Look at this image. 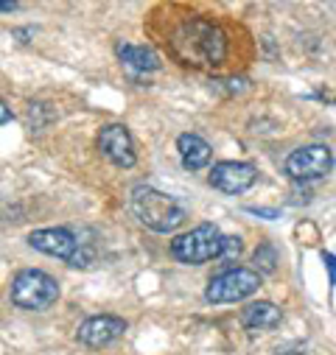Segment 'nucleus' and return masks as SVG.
I'll return each mask as SVG.
<instances>
[{
	"label": "nucleus",
	"mask_w": 336,
	"mask_h": 355,
	"mask_svg": "<svg viewBox=\"0 0 336 355\" xmlns=\"http://www.w3.org/2000/svg\"><path fill=\"white\" fill-rule=\"evenodd\" d=\"M9 297L23 311H45L59 300V283L40 269H23L15 275Z\"/></svg>",
	"instance_id": "obj_3"
},
{
	"label": "nucleus",
	"mask_w": 336,
	"mask_h": 355,
	"mask_svg": "<svg viewBox=\"0 0 336 355\" xmlns=\"http://www.w3.org/2000/svg\"><path fill=\"white\" fill-rule=\"evenodd\" d=\"M246 213H252V216H264V218H278V216H280L278 210H267V207H246Z\"/></svg>",
	"instance_id": "obj_17"
},
{
	"label": "nucleus",
	"mask_w": 336,
	"mask_h": 355,
	"mask_svg": "<svg viewBox=\"0 0 336 355\" xmlns=\"http://www.w3.org/2000/svg\"><path fill=\"white\" fill-rule=\"evenodd\" d=\"M330 168H333V151L328 146H322V143H311V146L294 148L283 162L286 176L294 180V182L322 180L325 173H330Z\"/></svg>",
	"instance_id": "obj_6"
},
{
	"label": "nucleus",
	"mask_w": 336,
	"mask_h": 355,
	"mask_svg": "<svg viewBox=\"0 0 336 355\" xmlns=\"http://www.w3.org/2000/svg\"><path fill=\"white\" fill-rule=\"evenodd\" d=\"M322 260L328 263V272H330V283H336V257H333V254H322Z\"/></svg>",
	"instance_id": "obj_19"
},
{
	"label": "nucleus",
	"mask_w": 336,
	"mask_h": 355,
	"mask_svg": "<svg viewBox=\"0 0 336 355\" xmlns=\"http://www.w3.org/2000/svg\"><path fill=\"white\" fill-rule=\"evenodd\" d=\"M171 48L180 62L194 67H219L227 59V37L224 31L202 17L185 20L171 34Z\"/></svg>",
	"instance_id": "obj_1"
},
{
	"label": "nucleus",
	"mask_w": 336,
	"mask_h": 355,
	"mask_svg": "<svg viewBox=\"0 0 336 355\" xmlns=\"http://www.w3.org/2000/svg\"><path fill=\"white\" fill-rule=\"evenodd\" d=\"M208 182H210L216 191L235 196V193L249 191L252 185L258 182V168H255V165H249V162L224 159V162H216V165L210 168Z\"/></svg>",
	"instance_id": "obj_7"
},
{
	"label": "nucleus",
	"mask_w": 336,
	"mask_h": 355,
	"mask_svg": "<svg viewBox=\"0 0 336 355\" xmlns=\"http://www.w3.org/2000/svg\"><path fill=\"white\" fill-rule=\"evenodd\" d=\"M124 333H126V319L112 316V313H101V316L84 319L76 330V338L84 347H107V344L118 341Z\"/></svg>",
	"instance_id": "obj_9"
},
{
	"label": "nucleus",
	"mask_w": 336,
	"mask_h": 355,
	"mask_svg": "<svg viewBox=\"0 0 336 355\" xmlns=\"http://www.w3.org/2000/svg\"><path fill=\"white\" fill-rule=\"evenodd\" d=\"M280 322H283V311L269 300H258V302H249L246 308H241V324L249 333L275 330Z\"/></svg>",
	"instance_id": "obj_11"
},
{
	"label": "nucleus",
	"mask_w": 336,
	"mask_h": 355,
	"mask_svg": "<svg viewBox=\"0 0 336 355\" xmlns=\"http://www.w3.org/2000/svg\"><path fill=\"white\" fill-rule=\"evenodd\" d=\"M99 151L118 168H132L137 162L135 140L124 123H107L99 132Z\"/></svg>",
	"instance_id": "obj_8"
},
{
	"label": "nucleus",
	"mask_w": 336,
	"mask_h": 355,
	"mask_svg": "<svg viewBox=\"0 0 336 355\" xmlns=\"http://www.w3.org/2000/svg\"><path fill=\"white\" fill-rule=\"evenodd\" d=\"M241 249H244V243H241V238H238V235H224L221 260H233V257H238V254H241Z\"/></svg>",
	"instance_id": "obj_16"
},
{
	"label": "nucleus",
	"mask_w": 336,
	"mask_h": 355,
	"mask_svg": "<svg viewBox=\"0 0 336 355\" xmlns=\"http://www.w3.org/2000/svg\"><path fill=\"white\" fill-rule=\"evenodd\" d=\"M115 53H118V59H121L126 67H132V70H137V73H154V70H160V67H162V62H160L157 51H154V48H149V45L118 42V45H115Z\"/></svg>",
	"instance_id": "obj_13"
},
{
	"label": "nucleus",
	"mask_w": 336,
	"mask_h": 355,
	"mask_svg": "<svg viewBox=\"0 0 336 355\" xmlns=\"http://www.w3.org/2000/svg\"><path fill=\"white\" fill-rule=\"evenodd\" d=\"M81 241H76V235L65 227H45V230H34L28 235V246L42 252V254H51V257H62L65 263L73 257V252L78 249Z\"/></svg>",
	"instance_id": "obj_10"
},
{
	"label": "nucleus",
	"mask_w": 336,
	"mask_h": 355,
	"mask_svg": "<svg viewBox=\"0 0 336 355\" xmlns=\"http://www.w3.org/2000/svg\"><path fill=\"white\" fill-rule=\"evenodd\" d=\"M96 260H99V254H96V249L90 243H78V249L73 252V257L67 260V266H70V269H90Z\"/></svg>",
	"instance_id": "obj_15"
},
{
	"label": "nucleus",
	"mask_w": 336,
	"mask_h": 355,
	"mask_svg": "<svg viewBox=\"0 0 336 355\" xmlns=\"http://www.w3.org/2000/svg\"><path fill=\"white\" fill-rule=\"evenodd\" d=\"M252 263H255V272L258 275H272L278 269V249L272 243H261L252 254Z\"/></svg>",
	"instance_id": "obj_14"
},
{
	"label": "nucleus",
	"mask_w": 336,
	"mask_h": 355,
	"mask_svg": "<svg viewBox=\"0 0 336 355\" xmlns=\"http://www.w3.org/2000/svg\"><path fill=\"white\" fill-rule=\"evenodd\" d=\"M261 288V275L255 269H244V266H233V269L216 275L208 288H205V300L213 305H227V302H241L246 297H252Z\"/></svg>",
	"instance_id": "obj_5"
},
{
	"label": "nucleus",
	"mask_w": 336,
	"mask_h": 355,
	"mask_svg": "<svg viewBox=\"0 0 336 355\" xmlns=\"http://www.w3.org/2000/svg\"><path fill=\"white\" fill-rule=\"evenodd\" d=\"M224 249V235L216 224H199L196 230L177 235L171 241V254L185 266H202L208 260H219Z\"/></svg>",
	"instance_id": "obj_4"
},
{
	"label": "nucleus",
	"mask_w": 336,
	"mask_h": 355,
	"mask_svg": "<svg viewBox=\"0 0 336 355\" xmlns=\"http://www.w3.org/2000/svg\"><path fill=\"white\" fill-rule=\"evenodd\" d=\"M20 3H15V0H0V12H15Z\"/></svg>",
	"instance_id": "obj_20"
},
{
	"label": "nucleus",
	"mask_w": 336,
	"mask_h": 355,
	"mask_svg": "<svg viewBox=\"0 0 336 355\" xmlns=\"http://www.w3.org/2000/svg\"><path fill=\"white\" fill-rule=\"evenodd\" d=\"M177 151H180V159H183V165L188 171L208 168L210 165V157H213L210 143L205 137H199V135H191V132H185V135L177 137Z\"/></svg>",
	"instance_id": "obj_12"
},
{
	"label": "nucleus",
	"mask_w": 336,
	"mask_h": 355,
	"mask_svg": "<svg viewBox=\"0 0 336 355\" xmlns=\"http://www.w3.org/2000/svg\"><path fill=\"white\" fill-rule=\"evenodd\" d=\"M129 207L135 213V218L160 232V235H168V232H174L183 227L185 221V210L183 205L174 199V196H168L151 185H135L132 193H129Z\"/></svg>",
	"instance_id": "obj_2"
},
{
	"label": "nucleus",
	"mask_w": 336,
	"mask_h": 355,
	"mask_svg": "<svg viewBox=\"0 0 336 355\" xmlns=\"http://www.w3.org/2000/svg\"><path fill=\"white\" fill-rule=\"evenodd\" d=\"M12 118H15V115H12V110L6 107V101H3V98H0V126H3V123H12Z\"/></svg>",
	"instance_id": "obj_18"
}]
</instances>
